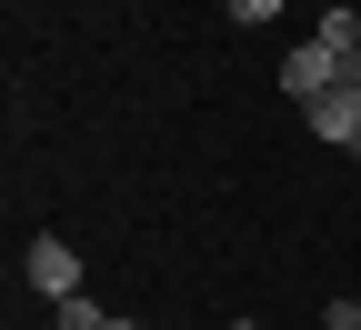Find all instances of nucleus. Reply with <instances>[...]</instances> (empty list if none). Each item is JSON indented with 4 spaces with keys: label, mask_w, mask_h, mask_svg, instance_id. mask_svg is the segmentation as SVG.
<instances>
[{
    "label": "nucleus",
    "mask_w": 361,
    "mask_h": 330,
    "mask_svg": "<svg viewBox=\"0 0 361 330\" xmlns=\"http://www.w3.org/2000/svg\"><path fill=\"white\" fill-rule=\"evenodd\" d=\"M281 90H291L301 110H311V101H322V90H361V80H341V61L322 51V40H301V51L281 61Z\"/></svg>",
    "instance_id": "1"
},
{
    "label": "nucleus",
    "mask_w": 361,
    "mask_h": 330,
    "mask_svg": "<svg viewBox=\"0 0 361 330\" xmlns=\"http://www.w3.org/2000/svg\"><path fill=\"white\" fill-rule=\"evenodd\" d=\"M301 120H311V140H331V151H361V90H322Z\"/></svg>",
    "instance_id": "2"
},
{
    "label": "nucleus",
    "mask_w": 361,
    "mask_h": 330,
    "mask_svg": "<svg viewBox=\"0 0 361 330\" xmlns=\"http://www.w3.org/2000/svg\"><path fill=\"white\" fill-rule=\"evenodd\" d=\"M30 291H51V300H71V291H80V250L40 230V241H30Z\"/></svg>",
    "instance_id": "3"
},
{
    "label": "nucleus",
    "mask_w": 361,
    "mask_h": 330,
    "mask_svg": "<svg viewBox=\"0 0 361 330\" xmlns=\"http://www.w3.org/2000/svg\"><path fill=\"white\" fill-rule=\"evenodd\" d=\"M311 40L341 61V80H361V11H322V30H311Z\"/></svg>",
    "instance_id": "4"
},
{
    "label": "nucleus",
    "mask_w": 361,
    "mask_h": 330,
    "mask_svg": "<svg viewBox=\"0 0 361 330\" xmlns=\"http://www.w3.org/2000/svg\"><path fill=\"white\" fill-rule=\"evenodd\" d=\"M51 310H61V330H101V320H111L101 300H90V291H71V300H51Z\"/></svg>",
    "instance_id": "5"
},
{
    "label": "nucleus",
    "mask_w": 361,
    "mask_h": 330,
    "mask_svg": "<svg viewBox=\"0 0 361 330\" xmlns=\"http://www.w3.org/2000/svg\"><path fill=\"white\" fill-rule=\"evenodd\" d=\"M221 11H231V20H271L281 0H221Z\"/></svg>",
    "instance_id": "6"
},
{
    "label": "nucleus",
    "mask_w": 361,
    "mask_h": 330,
    "mask_svg": "<svg viewBox=\"0 0 361 330\" xmlns=\"http://www.w3.org/2000/svg\"><path fill=\"white\" fill-rule=\"evenodd\" d=\"M351 160H361V151H351Z\"/></svg>",
    "instance_id": "7"
}]
</instances>
